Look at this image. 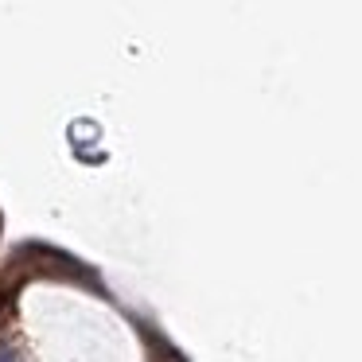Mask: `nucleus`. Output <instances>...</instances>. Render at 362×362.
I'll return each mask as SVG.
<instances>
[{
	"mask_svg": "<svg viewBox=\"0 0 362 362\" xmlns=\"http://www.w3.org/2000/svg\"><path fill=\"white\" fill-rule=\"evenodd\" d=\"M0 362H8V354H0Z\"/></svg>",
	"mask_w": 362,
	"mask_h": 362,
	"instance_id": "obj_1",
	"label": "nucleus"
}]
</instances>
